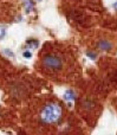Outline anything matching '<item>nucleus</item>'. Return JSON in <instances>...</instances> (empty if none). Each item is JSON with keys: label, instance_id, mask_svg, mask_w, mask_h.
I'll use <instances>...</instances> for the list:
<instances>
[{"label": "nucleus", "instance_id": "obj_1", "mask_svg": "<svg viewBox=\"0 0 117 135\" xmlns=\"http://www.w3.org/2000/svg\"><path fill=\"white\" fill-rule=\"evenodd\" d=\"M60 117H62L60 106L56 103H50L43 109L40 120L44 123H54V122H58Z\"/></svg>", "mask_w": 117, "mask_h": 135}, {"label": "nucleus", "instance_id": "obj_3", "mask_svg": "<svg viewBox=\"0 0 117 135\" xmlns=\"http://www.w3.org/2000/svg\"><path fill=\"white\" fill-rule=\"evenodd\" d=\"M99 50H102V51H109V50L113 49V44L110 43L109 40H105V39H102V40L98 42V44H97Z\"/></svg>", "mask_w": 117, "mask_h": 135}, {"label": "nucleus", "instance_id": "obj_10", "mask_svg": "<svg viewBox=\"0 0 117 135\" xmlns=\"http://www.w3.org/2000/svg\"><path fill=\"white\" fill-rule=\"evenodd\" d=\"M23 56L25 57V58H31V57H32V52H30V51H24Z\"/></svg>", "mask_w": 117, "mask_h": 135}, {"label": "nucleus", "instance_id": "obj_12", "mask_svg": "<svg viewBox=\"0 0 117 135\" xmlns=\"http://www.w3.org/2000/svg\"><path fill=\"white\" fill-rule=\"evenodd\" d=\"M39 1H40V0H39Z\"/></svg>", "mask_w": 117, "mask_h": 135}, {"label": "nucleus", "instance_id": "obj_5", "mask_svg": "<svg viewBox=\"0 0 117 135\" xmlns=\"http://www.w3.org/2000/svg\"><path fill=\"white\" fill-rule=\"evenodd\" d=\"M24 1H25V10L27 13H30L34 7V2H33V0H24Z\"/></svg>", "mask_w": 117, "mask_h": 135}, {"label": "nucleus", "instance_id": "obj_2", "mask_svg": "<svg viewBox=\"0 0 117 135\" xmlns=\"http://www.w3.org/2000/svg\"><path fill=\"white\" fill-rule=\"evenodd\" d=\"M43 63H44V65H45L46 68L53 69V70H58V69H60L62 65H63L62 59L59 58L58 56H56V54H49V56H45L44 59H43Z\"/></svg>", "mask_w": 117, "mask_h": 135}, {"label": "nucleus", "instance_id": "obj_4", "mask_svg": "<svg viewBox=\"0 0 117 135\" xmlns=\"http://www.w3.org/2000/svg\"><path fill=\"white\" fill-rule=\"evenodd\" d=\"M64 100L65 101H68V102H72V101H75V98H76V95H75V92H73V90L69 89L65 91V94H64Z\"/></svg>", "mask_w": 117, "mask_h": 135}, {"label": "nucleus", "instance_id": "obj_9", "mask_svg": "<svg viewBox=\"0 0 117 135\" xmlns=\"http://www.w3.org/2000/svg\"><path fill=\"white\" fill-rule=\"evenodd\" d=\"M86 56H88V57H90L91 59H96V57H97V54H94V52H90V51H88V52H86Z\"/></svg>", "mask_w": 117, "mask_h": 135}, {"label": "nucleus", "instance_id": "obj_8", "mask_svg": "<svg viewBox=\"0 0 117 135\" xmlns=\"http://www.w3.org/2000/svg\"><path fill=\"white\" fill-rule=\"evenodd\" d=\"M2 54H4L5 56L9 57V58H14V54L9 49H4V50H2Z\"/></svg>", "mask_w": 117, "mask_h": 135}, {"label": "nucleus", "instance_id": "obj_7", "mask_svg": "<svg viewBox=\"0 0 117 135\" xmlns=\"http://www.w3.org/2000/svg\"><path fill=\"white\" fill-rule=\"evenodd\" d=\"M27 45H28L30 48L37 49V48L39 46V43H38V40H36V39H28V40H27Z\"/></svg>", "mask_w": 117, "mask_h": 135}, {"label": "nucleus", "instance_id": "obj_11", "mask_svg": "<svg viewBox=\"0 0 117 135\" xmlns=\"http://www.w3.org/2000/svg\"><path fill=\"white\" fill-rule=\"evenodd\" d=\"M114 8H115V10H117V1H116V2H115V4H114Z\"/></svg>", "mask_w": 117, "mask_h": 135}, {"label": "nucleus", "instance_id": "obj_6", "mask_svg": "<svg viewBox=\"0 0 117 135\" xmlns=\"http://www.w3.org/2000/svg\"><path fill=\"white\" fill-rule=\"evenodd\" d=\"M6 33H7V26L6 25H0V40L4 39Z\"/></svg>", "mask_w": 117, "mask_h": 135}]
</instances>
